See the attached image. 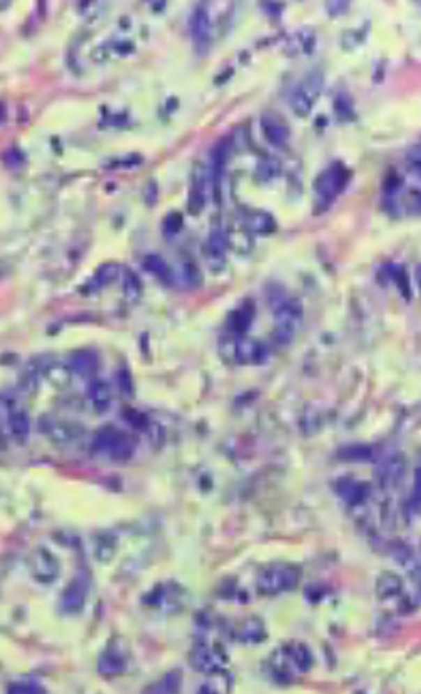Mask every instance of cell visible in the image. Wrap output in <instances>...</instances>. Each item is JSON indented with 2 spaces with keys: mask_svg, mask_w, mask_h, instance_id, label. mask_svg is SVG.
<instances>
[{
  "mask_svg": "<svg viewBox=\"0 0 421 694\" xmlns=\"http://www.w3.org/2000/svg\"><path fill=\"white\" fill-rule=\"evenodd\" d=\"M311 666V653L308 647L300 642H291L283 649L276 651L271 659V668L281 679H293L300 672L308 671Z\"/></svg>",
  "mask_w": 421,
  "mask_h": 694,
  "instance_id": "cell-1",
  "label": "cell"
},
{
  "mask_svg": "<svg viewBox=\"0 0 421 694\" xmlns=\"http://www.w3.org/2000/svg\"><path fill=\"white\" fill-rule=\"evenodd\" d=\"M275 309V339L280 344H288L296 336L303 324V304L298 299L284 298Z\"/></svg>",
  "mask_w": 421,
  "mask_h": 694,
  "instance_id": "cell-2",
  "label": "cell"
},
{
  "mask_svg": "<svg viewBox=\"0 0 421 694\" xmlns=\"http://www.w3.org/2000/svg\"><path fill=\"white\" fill-rule=\"evenodd\" d=\"M298 571L291 566H271L264 569L258 579V589L261 594H280L293 589L298 584Z\"/></svg>",
  "mask_w": 421,
  "mask_h": 694,
  "instance_id": "cell-3",
  "label": "cell"
},
{
  "mask_svg": "<svg viewBox=\"0 0 421 694\" xmlns=\"http://www.w3.org/2000/svg\"><path fill=\"white\" fill-rule=\"evenodd\" d=\"M321 88H323L321 74H318V72H311L309 75H306V79L303 80L301 86L294 88L291 97H289V105H291L293 112L296 114L298 117L309 116L311 109H313Z\"/></svg>",
  "mask_w": 421,
  "mask_h": 694,
  "instance_id": "cell-4",
  "label": "cell"
},
{
  "mask_svg": "<svg viewBox=\"0 0 421 694\" xmlns=\"http://www.w3.org/2000/svg\"><path fill=\"white\" fill-rule=\"evenodd\" d=\"M349 179L348 169L341 164H332L316 180V194L323 201L331 202L343 192Z\"/></svg>",
  "mask_w": 421,
  "mask_h": 694,
  "instance_id": "cell-5",
  "label": "cell"
},
{
  "mask_svg": "<svg viewBox=\"0 0 421 694\" xmlns=\"http://www.w3.org/2000/svg\"><path fill=\"white\" fill-rule=\"evenodd\" d=\"M95 449L111 456L112 459L124 461L132 454V444L128 435L109 427V429L100 431L95 438Z\"/></svg>",
  "mask_w": 421,
  "mask_h": 694,
  "instance_id": "cell-6",
  "label": "cell"
},
{
  "mask_svg": "<svg viewBox=\"0 0 421 694\" xmlns=\"http://www.w3.org/2000/svg\"><path fill=\"white\" fill-rule=\"evenodd\" d=\"M231 355L239 364H261L268 359L269 350L259 341L250 339V337H238L229 344Z\"/></svg>",
  "mask_w": 421,
  "mask_h": 694,
  "instance_id": "cell-7",
  "label": "cell"
},
{
  "mask_svg": "<svg viewBox=\"0 0 421 694\" xmlns=\"http://www.w3.org/2000/svg\"><path fill=\"white\" fill-rule=\"evenodd\" d=\"M0 406H2V409L6 410V419H7V424H8V429H10L12 438H14L15 441L24 442L25 439H27L29 431H31V421H29V414L25 412L22 408L15 406L14 401L6 399V397H2V399H0Z\"/></svg>",
  "mask_w": 421,
  "mask_h": 694,
  "instance_id": "cell-8",
  "label": "cell"
},
{
  "mask_svg": "<svg viewBox=\"0 0 421 694\" xmlns=\"http://www.w3.org/2000/svg\"><path fill=\"white\" fill-rule=\"evenodd\" d=\"M226 658L221 651L209 646H196L191 653V664L204 674L221 672L226 668Z\"/></svg>",
  "mask_w": 421,
  "mask_h": 694,
  "instance_id": "cell-9",
  "label": "cell"
},
{
  "mask_svg": "<svg viewBox=\"0 0 421 694\" xmlns=\"http://www.w3.org/2000/svg\"><path fill=\"white\" fill-rule=\"evenodd\" d=\"M209 187H213L209 167L199 166L196 169L194 177H192V189L191 194H189V210H191L194 215L199 213V210H203Z\"/></svg>",
  "mask_w": 421,
  "mask_h": 694,
  "instance_id": "cell-10",
  "label": "cell"
},
{
  "mask_svg": "<svg viewBox=\"0 0 421 694\" xmlns=\"http://www.w3.org/2000/svg\"><path fill=\"white\" fill-rule=\"evenodd\" d=\"M229 237L222 227H214L208 239V262L213 270H219L226 264V251Z\"/></svg>",
  "mask_w": 421,
  "mask_h": 694,
  "instance_id": "cell-11",
  "label": "cell"
},
{
  "mask_svg": "<svg viewBox=\"0 0 421 694\" xmlns=\"http://www.w3.org/2000/svg\"><path fill=\"white\" fill-rule=\"evenodd\" d=\"M31 571H32V576L36 578L37 581L49 584L59 576V564H57L56 557H54L52 554L44 551V549H40V551H37L32 556Z\"/></svg>",
  "mask_w": 421,
  "mask_h": 694,
  "instance_id": "cell-12",
  "label": "cell"
},
{
  "mask_svg": "<svg viewBox=\"0 0 421 694\" xmlns=\"http://www.w3.org/2000/svg\"><path fill=\"white\" fill-rule=\"evenodd\" d=\"M261 125H263V132L266 135V139L273 146L283 147L286 146V142L289 141V127L281 117L275 116V114H268V116L263 117L261 121Z\"/></svg>",
  "mask_w": 421,
  "mask_h": 694,
  "instance_id": "cell-13",
  "label": "cell"
},
{
  "mask_svg": "<svg viewBox=\"0 0 421 694\" xmlns=\"http://www.w3.org/2000/svg\"><path fill=\"white\" fill-rule=\"evenodd\" d=\"M189 25H191L192 39L196 40V44L201 45L209 44L210 32H213V24H210L209 12L206 10L204 7H197L196 10L192 12Z\"/></svg>",
  "mask_w": 421,
  "mask_h": 694,
  "instance_id": "cell-14",
  "label": "cell"
},
{
  "mask_svg": "<svg viewBox=\"0 0 421 694\" xmlns=\"http://www.w3.org/2000/svg\"><path fill=\"white\" fill-rule=\"evenodd\" d=\"M244 226L256 234H266V232L275 231L276 221L271 214L264 213V210H251L244 215Z\"/></svg>",
  "mask_w": 421,
  "mask_h": 694,
  "instance_id": "cell-15",
  "label": "cell"
},
{
  "mask_svg": "<svg viewBox=\"0 0 421 694\" xmlns=\"http://www.w3.org/2000/svg\"><path fill=\"white\" fill-rule=\"evenodd\" d=\"M144 268L162 282H171L172 277H174V272H172L171 265L167 264L164 257L158 256V254H149V256L146 257Z\"/></svg>",
  "mask_w": 421,
  "mask_h": 694,
  "instance_id": "cell-16",
  "label": "cell"
},
{
  "mask_svg": "<svg viewBox=\"0 0 421 694\" xmlns=\"http://www.w3.org/2000/svg\"><path fill=\"white\" fill-rule=\"evenodd\" d=\"M89 397L92 406H94L99 412H102V410H105L109 406H111V399H112L111 387H109V384L104 383V380H94L89 387Z\"/></svg>",
  "mask_w": 421,
  "mask_h": 694,
  "instance_id": "cell-17",
  "label": "cell"
},
{
  "mask_svg": "<svg viewBox=\"0 0 421 694\" xmlns=\"http://www.w3.org/2000/svg\"><path fill=\"white\" fill-rule=\"evenodd\" d=\"M84 601H86V587L79 581L70 584L62 596V604L67 611H79L84 606Z\"/></svg>",
  "mask_w": 421,
  "mask_h": 694,
  "instance_id": "cell-18",
  "label": "cell"
},
{
  "mask_svg": "<svg viewBox=\"0 0 421 694\" xmlns=\"http://www.w3.org/2000/svg\"><path fill=\"white\" fill-rule=\"evenodd\" d=\"M401 591H403L401 579H399L397 574L385 573L380 579H378V594H380L381 599L397 598Z\"/></svg>",
  "mask_w": 421,
  "mask_h": 694,
  "instance_id": "cell-19",
  "label": "cell"
},
{
  "mask_svg": "<svg viewBox=\"0 0 421 694\" xmlns=\"http://www.w3.org/2000/svg\"><path fill=\"white\" fill-rule=\"evenodd\" d=\"M45 433L49 434L50 439L56 442H70L75 435V429L72 424H67L64 421H50L45 424Z\"/></svg>",
  "mask_w": 421,
  "mask_h": 694,
  "instance_id": "cell-20",
  "label": "cell"
},
{
  "mask_svg": "<svg viewBox=\"0 0 421 694\" xmlns=\"http://www.w3.org/2000/svg\"><path fill=\"white\" fill-rule=\"evenodd\" d=\"M403 471H405V463H403V459L391 458L381 465L380 477L383 482H386V484H393V482L399 481V477H403Z\"/></svg>",
  "mask_w": 421,
  "mask_h": 694,
  "instance_id": "cell-21",
  "label": "cell"
},
{
  "mask_svg": "<svg viewBox=\"0 0 421 694\" xmlns=\"http://www.w3.org/2000/svg\"><path fill=\"white\" fill-rule=\"evenodd\" d=\"M229 327L233 329L236 334H243L250 329V325L252 323V309L250 307H241L238 311L231 312L229 316Z\"/></svg>",
  "mask_w": 421,
  "mask_h": 694,
  "instance_id": "cell-22",
  "label": "cell"
},
{
  "mask_svg": "<svg viewBox=\"0 0 421 694\" xmlns=\"http://www.w3.org/2000/svg\"><path fill=\"white\" fill-rule=\"evenodd\" d=\"M95 357L87 350H82V353H75L70 359V367L72 371L77 372V374L82 376H89L92 371L95 369Z\"/></svg>",
  "mask_w": 421,
  "mask_h": 694,
  "instance_id": "cell-23",
  "label": "cell"
},
{
  "mask_svg": "<svg viewBox=\"0 0 421 694\" xmlns=\"http://www.w3.org/2000/svg\"><path fill=\"white\" fill-rule=\"evenodd\" d=\"M264 626L261 624V621L258 619H250L246 623H243L241 628H239L238 636L241 641L246 642H258L264 636Z\"/></svg>",
  "mask_w": 421,
  "mask_h": 694,
  "instance_id": "cell-24",
  "label": "cell"
},
{
  "mask_svg": "<svg viewBox=\"0 0 421 694\" xmlns=\"http://www.w3.org/2000/svg\"><path fill=\"white\" fill-rule=\"evenodd\" d=\"M339 493H341V496L346 499V501L351 502V504H355V502L365 501L366 493H368V491H366L365 486L360 484V482H356L353 479H346L344 481V486H339Z\"/></svg>",
  "mask_w": 421,
  "mask_h": 694,
  "instance_id": "cell-25",
  "label": "cell"
},
{
  "mask_svg": "<svg viewBox=\"0 0 421 694\" xmlns=\"http://www.w3.org/2000/svg\"><path fill=\"white\" fill-rule=\"evenodd\" d=\"M124 658L121 654H114V653H105L102 656L99 663V671L102 674H119V672L124 671Z\"/></svg>",
  "mask_w": 421,
  "mask_h": 694,
  "instance_id": "cell-26",
  "label": "cell"
},
{
  "mask_svg": "<svg viewBox=\"0 0 421 694\" xmlns=\"http://www.w3.org/2000/svg\"><path fill=\"white\" fill-rule=\"evenodd\" d=\"M280 171H281L280 162H277V160L273 159V157L261 159L258 162V166H256V174H258L259 179L264 180V182L276 179Z\"/></svg>",
  "mask_w": 421,
  "mask_h": 694,
  "instance_id": "cell-27",
  "label": "cell"
},
{
  "mask_svg": "<svg viewBox=\"0 0 421 694\" xmlns=\"http://www.w3.org/2000/svg\"><path fill=\"white\" fill-rule=\"evenodd\" d=\"M179 279L183 281L184 286L189 287V289H192V287H197L201 284L203 276H201L199 270H197L194 264H191V262H184V264L181 265Z\"/></svg>",
  "mask_w": 421,
  "mask_h": 694,
  "instance_id": "cell-28",
  "label": "cell"
},
{
  "mask_svg": "<svg viewBox=\"0 0 421 694\" xmlns=\"http://www.w3.org/2000/svg\"><path fill=\"white\" fill-rule=\"evenodd\" d=\"M122 286H124L125 298H128L129 300H137L139 298H141L142 286H141V281H139V277L134 272H129V270L125 272Z\"/></svg>",
  "mask_w": 421,
  "mask_h": 694,
  "instance_id": "cell-29",
  "label": "cell"
},
{
  "mask_svg": "<svg viewBox=\"0 0 421 694\" xmlns=\"http://www.w3.org/2000/svg\"><path fill=\"white\" fill-rule=\"evenodd\" d=\"M117 276H119V265L117 264H104L99 268L94 281H95V284L104 286V284H109V282H112Z\"/></svg>",
  "mask_w": 421,
  "mask_h": 694,
  "instance_id": "cell-30",
  "label": "cell"
},
{
  "mask_svg": "<svg viewBox=\"0 0 421 694\" xmlns=\"http://www.w3.org/2000/svg\"><path fill=\"white\" fill-rule=\"evenodd\" d=\"M181 227H183V217H181V214L171 213L166 219H164V232H166L167 236L176 234Z\"/></svg>",
  "mask_w": 421,
  "mask_h": 694,
  "instance_id": "cell-31",
  "label": "cell"
},
{
  "mask_svg": "<svg viewBox=\"0 0 421 694\" xmlns=\"http://www.w3.org/2000/svg\"><path fill=\"white\" fill-rule=\"evenodd\" d=\"M408 167L413 172V176L420 177V146L411 147V151L408 152Z\"/></svg>",
  "mask_w": 421,
  "mask_h": 694,
  "instance_id": "cell-32",
  "label": "cell"
},
{
  "mask_svg": "<svg viewBox=\"0 0 421 694\" xmlns=\"http://www.w3.org/2000/svg\"><path fill=\"white\" fill-rule=\"evenodd\" d=\"M6 162L8 164V166H22L24 164V155L20 154L19 151L17 149H12L8 154L6 155Z\"/></svg>",
  "mask_w": 421,
  "mask_h": 694,
  "instance_id": "cell-33",
  "label": "cell"
},
{
  "mask_svg": "<svg viewBox=\"0 0 421 694\" xmlns=\"http://www.w3.org/2000/svg\"><path fill=\"white\" fill-rule=\"evenodd\" d=\"M119 386L124 389L128 394L132 391V383H130V376L128 372H119Z\"/></svg>",
  "mask_w": 421,
  "mask_h": 694,
  "instance_id": "cell-34",
  "label": "cell"
},
{
  "mask_svg": "<svg viewBox=\"0 0 421 694\" xmlns=\"http://www.w3.org/2000/svg\"><path fill=\"white\" fill-rule=\"evenodd\" d=\"M197 694H216V693H214L213 689H210V688L204 686V688H201V689H199V693H197Z\"/></svg>",
  "mask_w": 421,
  "mask_h": 694,
  "instance_id": "cell-35",
  "label": "cell"
}]
</instances>
